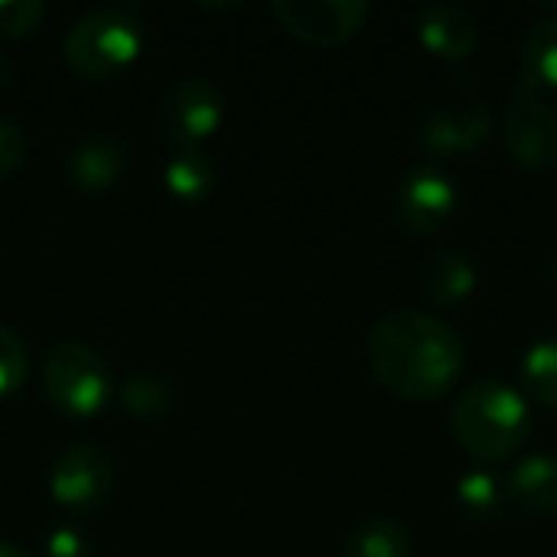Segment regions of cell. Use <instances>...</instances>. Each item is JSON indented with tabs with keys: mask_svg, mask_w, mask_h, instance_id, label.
<instances>
[{
	"mask_svg": "<svg viewBox=\"0 0 557 557\" xmlns=\"http://www.w3.org/2000/svg\"><path fill=\"white\" fill-rule=\"evenodd\" d=\"M366 359L379 385L405 401L444 398L463 369L460 333L434 313L392 310L372 323Z\"/></svg>",
	"mask_w": 557,
	"mask_h": 557,
	"instance_id": "cell-1",
	"label": "cell"
},
{
	"mask_svg": "<svg viewBox=\"0 0 557 557\" xmlns=\"http://www.w3.org/2000/svg\"><path fill=\"white\" fill-rule=\"evenodd\" d=\"M450 431L473 460L503 463L529 444L532 411L522 392L499 379H483L454 401Z\"/></svg>",
	"mask_w": 557,
	"mask_h": 557,
	"instance_id": "cell-2",
	"label": "cell"
},
{
	"mask_svg": "<svg viewBox=\"0 0 557 557\" xmlns=\"http://www.w3.org/2000/svg\"><path fill=\"white\" fill-rule=\"evenodd\" d=\"M144 52V23L124 7H98L75 16L62 36L65 65L91 82L121 75Z\"/></svg>",
	"mask_w": 557,
	"mask_h": 557,
	"instance_id": "cell-3",
	"label": "cell"
},
{
	"mask_svg": "<svg viewBox=\"0 0 557 557\" xmlns=\"http://www.w3.org/2000/svg\"><path fill=\"white\" fill-rule=\"evenodd\" d=\"M42 392L49 405L65 418L88 421L101 414L114 392L104 352L82 339L55 343L42 366Z\"/></svg>",
	"mask_w": 557,
	"mask_h": 557,
	"instance_id": "cell-4",
	"label": "cell"
},
{
	"mask_svg": "<svg viewBox=\"0 0 557 557\" xmlns=\"http://www.w3.org/2000/svg\"><path fill=\"white\" fill-rule=\"evenodd\" d=\"M493 137L490 104L473 91H457L431 104L418 121V147L428 157H470Z\"/></svg>",
	"mask_w": 557,
	"mask_h": 557,
	"instance_id": "cell-5",
	"label": "cell"
},
{
	"mask_svg": "<svg viewBox=\"0 0 557 557\" xmlns=\"http://www.w3.org/2000/svg\"><path fill=\"white\" fill-rule=\"evenodd\" d=\"M222 121L225 95L209 78H183L157 104V134L176 150L199 147L222 127Z\"/></svg>",
	"mask_w": 557,
	"mask_h": 557,
	"instance_id": "cell-6",
	"label": "cell"
},
{
	"mask_svg": "<svg viewBox=\"0 0 557 557\" xmlns=\"http://www.w3.org/2000/svg\"><path fill=\"white\" fill-rule=\"evenodd\" d=\"M49 496L72 516L101 509L114 490V463L95 444H69L49 463Z\"/></svg>",
	"mask_w": 557,
	"mask_h": 557,
	"instance_id": "cell-7",
	"label": "cell"
},
{
	"mask_svg": "<svg viewBox=\"0 0 557 557\" xmlns=\"http://www.w3.org/2000/svg\"><path fill=\"white\" fill-rule=\"evenodd\" d=\"M506 147L525 170H552L557 163V114L529 75L516 85L506 111Z\"/></svg>",
	"mask_w": 557,
	"mask_h": 557,
	"instance_id": "cell-8",
	"label": "cell"
},
{
	"mask_svg": "<svg viewBox=\"0 0 557 557\" xmlns=\"http://www.w3.org/2000/svg\"><path fill=\"white\" fill-rule=\"evenodd\" d=\"M271 10L290 36L320 49L343 46L369 20L366 0H277Z\"/></svg>",
	"mask_w": 557,
	"mask_h": 557,
	"instance_id": "cell-9",
	"label": "cell"
},
{
	"mask_svg": "<svg viewBox=\"0 0 557 557\" xmlns=\"http://www.w3.org/2000/svg\"><path fill=\"white\" fill-rule=\"evenodd\" d=\"M395 209H398V219L408 232L437 235L454 222V215L460 209V189L444 170L414 166L398 183Z\"/></svg>",
	"mask_w": 557,
	"mask_h": 557,
	"instance_id": "cell-10",
	"label": "cell"
},
{
	"mask_svg": "<svg viewBox=\"0 0 557 557\" xmlns=\"http://www.w3.org/2000/svg\"><path fill=\"white\" fill-rule=\"evenodd\" d=\"M124 170L127 147L108 131H91L78 137L65 157V176L78 193H104L124 176Z\"/></svg>",
	"mask_w": 557,
	"mask_h": 557,
	"instance_id": "cell-11",
	"label": "cell"
},
{
	"mask_svg": "<svg viewBox=\"0 0 557 557\" xmlns=\"http://www.w3.org/2000/svg\"><path fill=\"white\" fill-rule=\"evenodd\" d=\"M414 29L424 49H431L441 59H467L480 42L476 20L450 3H431L421 7L414 16Z\"/></svg>",
	"mask_w": 557,
	"mask_h": 557,
	"instance_id": "cell-12",
	"label": "cell"
},
{
	"mask_svg": "<svg viewBox=\"0 0 557 557\" xmlns=\"http://www.w3.org/2000/svg\"><path fill=\"white\" fill-rule=\"evenodd\" d=\"M476 281H480V271H476L473 255L467 248H457V245L434 251L424 264V274H421L424 297L441 310L460 307L476 290Z\"/></svg>",
	"mask_w": 557,
	"mask_h": 557,
	"instance_id": "cell-13",
	"label": "cell"
},
{
	"mask_svg": "<svg viewBox=\"0 0 557 557\" xmlns=\"http://www.w3.org/2000/svg\"><path fill=\"white\" fill-rule=\"evenodd\" d=\"M509 503L529 516L555 519L557 516V457L539 454L522 460L506 480Z\"/></svg>",
	"mask_w": 557,
	"mask_h": 557,
	"instance_id": "cell-14",
	"label": "cell"
},
{
	"mask_svg": "<svg viewBox=\"0 0 557 557\" xmlns=\"http://www.w3.org/2000/svg\"><path fill=\"white\" fill-rule=\"evenodd\" d=\"M457 503L473 525H486V529H496L512 506L506 483L490 470H467L457 480Z\"/></svg>",
	"mask_w": 557,
	"mask_h": 557,
	"instance_id": "cell-15",
	"label": "cell"
},
{
	"mask_svg": "<svg viewBox=\"0 0 557 557\" xmlns=\"http://www.w3.org/2000/svg\"><path fill=\"white\" fill-rule=\"evenodd\" d=\"M163 183L166 193L180 202H202L212 186H215V166L209 160V153L202 147H189V150H173V157L166 160L163 170Z\"/></svg>",
	"mask_w": 557,
	"mask_h": 557,
	"instance_id": "cell-16",
	"label": "cell"
},
{
	"mask_svg": "<svg viewBox=\"0 0 557 557\" xmlns=\"http://www.w3.org/2000/svg\"><path fill=\"white\" fill-rule=\"evenodd\" d=\"M346 557H411V535L395 519H369L349 535Z\"/></svg>",
	"mask_w": 557,
	"mask_h": 557,
	"instance_id": "cell-17",
	"label": "cell"
},
{
	"mask_svg": "<svg viewBox=\"0 0 557 557\" xmlns=\"http://www.w3.org/2000/svg\"><path fill=\"white\" fill-rule=\"evenodd\" d=\"M121 408L137 421H163L173 411V388L153 372H137L121 385Z\"/></svg>",
	"mask_w": 557,
	"mask_h": 557,
	"instance_id": "cell-18",
	"label": "cell"
},
{
	"mask_svg": "<svg viewBox=\"0 0 557 557\" xmlns=\"http://www.w3.org/2000/svg\"><path fill=\"white\" fill-rule=\"evenodd\" d=\"M522 385L529 398L545 408H557V336H545L522 359Z\"/></svg>",
	"mask_w": 557,
	"mask_h": 557,
	"instance_id": "cell-19",
	"label": "cell"
},
{
	"mask_svg": "<svg viewBox=\"0 0 557 557\" xmlns=\"http://www.w3.org/2000/svg\"><path fill=\"white\" fill-rule=\"evenodd\" d=\"M525 75L542 88L557 85V16L539 20L522 42Z\"/></svg>",
	"mask_w": 557,
	"mask_h": 557,
	"instance_id": "cell-20",
	"label": "cell"
},
{
	"mask_svg": "<svg viewBox=\"0 0 557 557\" xmlns=\"http://www.w3.org/2000/svg\"><path fill=\"white\" fill-rule=\"evenodd\" d=\"M29 375V349L10 326L0 323V398L13 395Z\"/></svg>",
	"mask_w": 557,
	"mask_h": 557,
	"instance_id": "cell-21",
	"label": "cell"
},
{
	"mask_svg": "<svg viewBox=\"0 0 557 557\" xmlns=\"http://www.w3.org/2000/svg\"><path fill=\"white\" fill-rule=\"evenodd\" d=\"M46 20L42 0H0V36L7 39H26L33 36Z\"/></svg>",
	"mask_w": 557,
	"mask_h": 557,
	"instance_id": "cell-22",
	"label": "cell"
},
{
	"mask_svg": "<svg viewBox=\"0 0 557 557\" xmlns=\"http://www.w3.org/2000/svg\"><path fill=\"white\" fill-rule=\"evenodd\" d=\"M26 134L16 121L0 117V180H7L26 160Z\"/></svg>",
	"mask_w": 557,
	"mask_h": 557,
	"instance_id": "cell-23",
	"label": "cell"
},
{
	"mask_svg": "<svg viewBox=\"0 0 557 557\" xmlns=\"http://www.w3.org/2000/svg\"><path fill=\"white\" fill-rule=\"evenodd\" d=\"M46 557H91L88 539L75 529H55L46 539Z\"/></svg>",
	"mask_w": 557,
	"mask_h": 557,
	"instance_id": "cell-24",
	"label": "cell"
},
{
	"mask_svg": "<svg viewBox=\"0 0 557 557\" xmlns=\"http://www.w3.org/2000/svg\"><path fill=\"white\" fill-rule=\"evenodd\" d=\"M542 271H545V281H548L552 287H557V245L552 248V255L545 258V268H542Z\"/></svg>",
	"mask_w": 557,
	"mask_h": 557,
	"instance_id": "cell-25",
	"label": "cell"
},
{
	"mask_svg": "<svg viewBox=\"0 0 557 557\" xmlns=\"http://www.w3.org/2000/svg\"><path fill=\"white\" fill-rule=\"evenodd\" d=\"M0 557H29L20 545H13V542H0Z\"/></svg>",
	"mask_w": 557,
	"mask_h": 557,
	"instance_id": "cell-26",
	"label": "cell"
},
{
	"mask_svg": "<svg viewBox=\"0 0 557 557\" xmlns=\"http://www.w3.org/2000/svg\"><path fill=\"white\" fill-rule=\"evenodd\" d=\"M10 78H13V69H10V62H7V59H0V88H7V85H10Z\"/></svg>",
	"mask_w": 557,
	"mask_h": 557,
	"instance_id": "cell-27",
	"label": "cell"
}]
</instances>
